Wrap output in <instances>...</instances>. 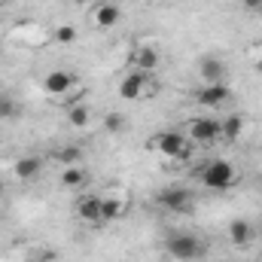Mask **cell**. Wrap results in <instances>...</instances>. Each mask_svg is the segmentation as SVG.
Segmentation results:
<instances>
[{
  "label": "cell",
  "mask_w": 262,
  "mask_h": 262,
  "mask_svg": "<svg viewBox=\"0 0 262 262\" xmlns=\"http://www.w3.org/2000/svg\"><path fill=\"white\" fill-rule=\"evenodd\" d=\"M146 146H149L156 156H162V159H171V162H189V159H192V152H195L192 140L183 134V128L156 131V134L146 140Z\"/></svg>",
  "instance_id": "1"
},
{
  "label": "cell",
  "mask_w": 262,
  "mask_h": 262,
  "mask_svg": "<svg viewBox=\"0 0 262 262\" xmlns=\"http://www.w3.org/2000/svg\"><path fill=\"white\" fill-rule=\"evenodd\" d=\"M198 180L210 192H229L238 183V168L232 162H226V159H207L198 168Z\"/></svg>",
  "instance_id": "2"
},
{
  "label": "cell",
  "mask_w": 262,
  "mask_h": 262,
  "mask_svg": "<svg viewBox=\"0 0 262 262\" xmlns=\"http://www.w3.org/2000/svg\"><path fill=\"white\" fill-rule=\"evenodd\" d=\"M165 253L177 262H195L207 253V244L192 232H171L165 238Z\"/></svg>",
  "instance_id": "3"
},
{
  "label": "cell",
  "mask_w": 262,
  "mask_h": 262,
  "mask_svg": "<svg viewBox=\"0 0 262 262\" xmlns=\"http://www.w3.org/2000/svg\"><path fill=\"white\" fill-rule=\"evenodd\" d=\"M119 98L122 101H146L152 95H159V82H156V73H140V70H131L122 73L119 79Z\"/></svg>",
  "instance_id": "4"
},
{
  "label": "cell",
  "mask_w": 262,
  "mask_h": 262,
  "mask_svg": "<svg viewBox=\"0 0 262 262\" xmlns=\"http://www.w3.org/2000/svg\"><path fill=\"white\" fill-rule=\"evenodd\" d=\"M183 134L192 140V146H210V143L223 140L220 137V119H213V116H195V119H189L183 125Z\"/></svg>",
  "instance_id": "5"
},
{
  "label": "cell",
  "mask_w": 262,
  "mask_h": 262,
  "mask_svg": "<svg viewBox=\"0 0 262 262\" xmlns=\"http://www.w3.org/2000/svg\"><path fill=\"white\" fill-rule=\"evenodd\" d=\"M156 204L168 213H192L195 195L186 186H165L162 192H156Z\"/></svg>",
  "instance_id": "6"
},
{
  "label": "cell",
  "mask_w": 262,
  "mask_h": 262,
  "mask_svg": "<svg viewBox=\"0 0 262 262\" xmlns=\"http://www.w3.org/2000/svg\"><path fill=\"white\" fill-rule=\"evenodd\" d=\"M128 64L131 70H140V73H156L162 67V49L156 43H149V40H140V43L131 46Z\"/></svg>",
  "instance_id": "7"
},
{
  "label": "cell",
  "mask_w": 262,
  "mask_h": 262,
  "mask_svg": "<svg viewBox=\"0 0 262 262\" xmlns=\"http://www.w3.org/2000/svg\"><path fill=\"white\" fill-rule=\"evenodd\" d=\"M195 104L207 110H226L232 104V89L226 82H201L195 89Z\"/></svg>",
  "instance_id": "8"
},
{
  "label": "cell",
  "mask_w": 262,
  "mask_h": 262,
  "mask_svg": "<svg viewBox=\"0 0 262 262\" xmlns=\"http://www.w3.org/2000/svg\"><path fill=\"white\" fill-rule=\"evenodd\" d=\"M119 18H122V6H119V3H113V0L95 3V6L89 9V25H92V28H98V31H110V28H116V25H119Z\"/></svg>",
  "instance_id": "9"
},
{
  "label": "cell",
  "mask_w": 262,
  "mask_h": 262,
  "mask_svg": "<svg viewBox=\"0 0 262 262\" xmlns=\"http://www.w3.org/2000/svg\"><path fill=\"white\" fill-rule=\"evenodd\" d=\"M73 210H76V220H82L85 226H98V223H104L101 195H95V192H79L76 201H73Z\"/></svg>",
  "instance_id": "10"
},
{
  "label": "cell",
  "mask_w": 262,
  "mask_h": 262,
  "mask_svg": "<svg viewBox=\"0 0 262 262\" xmlns=\"http://www.w3.org/2000/svg\"><path fill=\"white\" fill-rule=\"evenodd\" d=\"M131 204V195L122 189V186H110L104 195H101V207H104V223L110 220H119Z\"/></svg>",
  "instance_id": "11"
},
{
  "label": "cell",
  "mask_w": 262,
  "mask_h": 262,
  "mask_svg": "<svg viewBox=\"0 0 262 262\" xmlns=\"http://www.w3.org/2000/svg\"><path fill=\"white\" fill-rule=\"evenodd\" d=\"M76 89V76L70 70H49L46 79H43V92L49 98H64Z\"/></svg>",
  "instance_id": "12"
},
{
  "label": "cell",
  "mask_w": 262,
  "mask_h": 262,
  "mask_svg": "<svg viewBox=\"0 0 262 262\" xmlns=\"http://www.w3.org/2000/svg\"><path fill=\"white\" fill-rule=\"evenodd\" d=\"M40 174H43V159L40 156H21V159L12 162V177L18 183H34Z\"/></svg>",
  "instance_id": "13"
},
{
  "label": "cell",
  "mask_w": 262,
  "mask_h": 262,
  "mask_svg": "<svg viewBox=\"0 0 262 262\" xmlns=\"http://www.w3.org/2000/svg\"><path fill=\"white\" fill-rule=\"evenodd\" d=\"M198 76H201V82H226L229 67L216 55H201L198 58Z\"/></svg>",
  "instance_id": "14"
},
{
  "label": "cell",
  "mask_w": 262,
  "mask_h": 262,
  "mask_svg": "<svg viewBox=\"0 0 262 262\" xmlns=\"http://www.w3.org/2000/svg\"><path fill=\"white\" fill-rule=\"evenodd\" d=\"M226 238H229V244H235V247H247V244L256 238V226H253L250 220L238 216V220H232V223H229Z\"/></svg>",
  "instance_id": "15"
},
{
  "label": "cell",
  "mask_w": 262,
  "mask_h": 262,
  "mask_svg": "<svg viewBox=\"0 0 262 262\" xmlns=\"http://www.w3.org/2000/svg\"><path fill=\"white\" fill-rule=\"evenodd\" d=\"M89 180H92V174L82 168V165H70V168H64L61 171V186L64 189H70V192H82L85 186H89Z\"/></svg>",
  "instance_id": "16"
},
{
  "label": "cell",
  "mask_w": 262,
  "mask_h": 262,
  "mask_svg": "<svg viewBox=\"0 0 262 262\" xmlns=\"http://www.w3.org/2000/svg\"><path fill=\"white\" fill-rule=\"evenodd\" d=\"M241 134H244V116H238V113H229L226 119H220V137H223V140L235 143Z\"/></svg>",
  "instance_id": "17"
},
{
  "label": "cell",
  "mask_w": 262,
  "mask_h": 262,
  "mask_svg": "<svg viewBox=\"0 0 262 262\" xmlns=\"http://www.w3.org/2000/svg\"><path fill=\"white\" fill-rule=\"evenodd\" d=\"M82 146L79 143H67V146H58L55 152H52V159L61 165V168H70V165H82Z\"/></svg>",
  "instance_id": "18"
},
{
  "label": "cell",
  "mask_w": 262,
  "mask_h": 262,
  "mask_svg": "<svg viewBox=\"0 0 262 262\" xmlns=\"http://www.w3.org/2000/svg\"><path fill=\"white\" fill-rule=\"evenodd\" d=\"M67 122L73 125V128H85L89 125V119H92V110L82 104V101H76V104H67Z\"/></svg>",
  "instance_id": "19"
},
{
  "label": "cell",
  "mask_w": 262,
  "mask_h": 262,
  "mask_svg": "<svg viewBox=\"0 0 262 262\" xmlns=\"http://www.w3.org/2000/svg\"><path fill=\"white\" fill-rule=\"evenodd\" d=\"M104 128L110 131V134H122V131H125V116L107 113V116H104Z\"/></svg>",
  "instance_id": "20"
},
{
  "label": "cell",
  "mask_w": 262,
  "mask_h": 262,
  "mask_svg": "<svg viewBox=\"0 0 262 262\" xmlns=\"http://www.w3.org/2000/svg\"><path fill=\"white\" fill-rule=\"evenodd\" d=\"M52 37H55L58 43H73V40H76V28H73V25H58V28L52 31Z\"/></svg>",
  "instance_id": "21"
},
{
  "label": "cell",
  "mask_w": 262,
  "mask_h": 262,
  "mask_svg": "<svg viewBox=\"0 0 262 262\" xmlns=\"http://www.w3.org/2000/svg\"><path fill=\"white\" fill-rule=\"evenodd\" d=\"M238 3H241L244 9H250V12H256V9L262 6V0H238Z\"/></svg>",
  "instance_id": "22"
},
{
  "label": "cell",
  "mask_w": 262,
  "mask_h": 262,
  "mask_svg": "<svg viewBox=\"0 0 262 262\" xmlns=\"http://www.w3.org/2000/svg\"><path fill=\"white\" fill-rule=\"evenodd\" d=\"M253 55V67H256V73H262V46L256 49V52H250Z\"/></svg>",
  "instance_id": "23"
},
{
  "label": "cell",
  "mask_w": 262,
  "mask_h": 262,
  "mask_svg": "<svg viewBox=\"0 0 262 262\" xmlns=\"http://www.w3.org/2000/svg\"><path fill=\"white\" fill-rule=\"evenodd\" d=\"M253 15H256V18H259V25H262V6H259V9H256V12H253Z\"/></svg>",
  "instance_id": "24"
},
{
  "label": "cell",
  "mask_w": 262,
  "mask_h": 262,
  "mask_svg": "<svg viewBox=\"0 0 262 262\" xmlns=\"http://www.w3.org/2000/svg\"><path fill=\"white\" fill-rule=\"evenodd\" d=\"M0 198H3V180H0Z\"/></svg>",
  "instance_id": "25"
},
{
  "label": "cell",
  "mask_w": 262,
  "mask_h": 262,
  "mask_svg": "<svg viewBox=\"0 0 262 262\" xmlns=\"http://www.w3.org/2000/svg\"><path fill=\"white\" fill-rule=\"evenodd\" d=\"M256 235H262V226H259V229H256Z\"/></svg>",
  "instance_id": "26"
},
{
  "label": "cell",
  "mask_w": 262,
  "mask_h": 262,
  "mask_svg": "<svg viewBox=\"0 0 262 262\" xmlns=\"http://www.w3.org/2000/svg\"><path fill=\"white\" fill-rule=\"evenodd\" d=\"M220 262H235V259H220Z\"/></svg>",
  "instance_id": "27"
},
{
  "label": "cell",
  "mask_w": 262,
  "mask_h": 262,
  "mask_svg": "<svg viewBox=\"0 0 262 262\" xmlns=\"http://www.w3.org/2000/svg\"><path fill=\"white\" fill-rule=\"evenodd\" d=\"M259 262H262V256H259Z\"/></svg>",
  "instance_id": "28"
}]
</instances>
